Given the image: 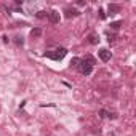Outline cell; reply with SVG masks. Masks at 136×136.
I'll use <instances>...</instances> for the list:
<instances>
[{
  "instance_id": "1",
  "label": "cell",
  "mask_w": 136,
  "mask_h": 136,
  "mask_svg": "<svg viewBox=\"0 0 136 136\" xmlns=\"http://www.w3.org/2000/svg\"><path fill=\"white\" fill-rule=\"evenodd\" d=\"M67 54V50L66 48H56L53 53L50 51V53H45V56H48V58H51V59H54V61H59V59H63V58Z\"/></svg>"
},
{
  "instance_id": "2",
  "label": "cell",
  "mask_w": 136,
  "mask_h": 136,
  "mask_svg": "<svg viewBox=\"0 0 136 136\" xmlns=\"http://www.w3.org/2000/svg\"><path fill=\"white\" fill-rule=\"evenodd\" d=\"M79 69H80V72H82V74L90 75V74H91V70H93V66H91L90 63H87L85 59H80V66H79Z\"/></svg>"
},
{
  "instance_id": "3",
  "label": "cell",
  "mask_w": 136,
  "mask_h": 136,
  "mask_svg": "<svg viewBox=\"0 0 136 136\" xmlns=\"http://www.w3.org/2000/svg\"><path fill=\"white\" fill-rule=\"evenodd\" d=\"M48 18H50V21H51L53 24H58V23H59V19H61L59 13H58L56 10H51V11L48 13Z\"/></svg>"
},
{
  "instance_id": "4",
  "label": "cell",
  "mask_w": 136,
  "mask_h": 136,
  "mask_svg": "<svg viewBox=\"0 0 136 136\" xmlns=\"http://www.w3.org/2000/svg\"><path fill=\"white\" fill-rule=\"evenodd\" d=\"M99 58H101V61L107 63V61L110 59V51H107L106 48H101V50H99Z\"/></svg>"
},
{
  "instance_id": "5",
  "label": "cell",
  "mask_w": 136,
  "mask_h": 136,
  "mask_svg": "<svg viewBox=\"0 0 136 136\" xmlns=\"http://www.w3.org/2000/svg\"><path fill=\"white\" fill-rule=\"evenodd\" d=\"M120 5H117V3H110L109 7H107V11H109V14L112 16V14H115V13H119L120 11Z\"/></svg>"
},
{
  "instance_id": "6",
  "label": "cell",
  "mask_w": 136,
  "mask_h": 136,
  "mask_svg": "<svg viewBox=\"0 0 136 136\" xmlns=\"http://www.w3.org/2000/svg\"><path fill=\"white\" fill-rule=\"evenodd\" d=\"M40 35H42V29L40 27H35V29L31 31V37H34V38L35 37H40Z\"/></svg>"
},
{
  "instance_id": "7",
  "label": "cell",
  "mask_w": 136,
  "mask_h": 136,
  "mask_svg": "<svg viewBox=\"0 0 136 136\" xmlns=\"http://www.w3.org/2000/svg\"><path fill=\"white\" fill-rule=\"evenodd\" d=\"M88 42H90L91 45H96V43H98V42H99V38H98V37H96L94 34H90V35H88Z\"/></svg>"
},
{
  "instance_id": "8",
  "label": "cell",
  "mask_w": 136,
  "mask_h": 136,
  "mask_svg": "<svg viewBox=\"0 0 136 136\" xmlns=\"http://www.w3.org/2000/svg\"><path fill=\"white\" fill-rule=\"evenodd\" d=\"M80 13L77 10H66V18H72V16H79Z\"/></svg>"
},
{
  "instance_id": "9",
  "label": "cell",
  "mask_w": 136,
  "mask_h": 136,
  "mask_svg": "<svg viewBox=\"0 0 136 136\" xmlns=\"http://www.w3.org/2000/svg\"><path fill=\"white\" fill-rule=\"evenodd\" d=\"M122 26V21H115V23H110V29L112 31H119Z\"/></svg>"
},
{
  "instance_id": "10",
  "label": "cell",
  "mask_w": 136,
  "mask_h": 136,
  "mask_svg": "<svg viewBox=\"0 0 136 136\" xmlns=\"http://www.w3.org/2000/svg\"><path fill=\"white\" fill-rule=\"evenodd\" d=\"M70 66L72 67H79L80 66V58H74V59L70 61Z\"/></svg>"
},
{
  "instance_id": "11",
  "label": "cell",
  "mask_w": 136,
  "mask_h": 136,
  "mask_svg": "<svg viewBox=\"0 0 136 136\" xmlns=\"http://www.w3.org/2000/svg\"><path fill=\"white\" fill-rule=\"evenodd\" d=\"M85 61H87V63H90L91 66H94V64H96L94 58H93V56H90V54H88V56H85Z\"/></svg>"
},
{
  "instance_id": "12",
  "label": "cell",
  "mask_w": 136,
  "mask_h": 136,
  "mask_svg": "<svg viewBox=\"0 0 136 136\" xmlns=\"http://www.w3.org/2000/svg\"><path fill=\"white\" fill-rule=\"evenodd\" d=\"M14 43H16L18 47H21V45L24 43V40H23V37H14Z\"/></svg>"
},
{
  "instance_id": "13",
  "label": "cell",
  "mask_w": 136,
  "mask_h": 136,
  "mask_svg": "<svg viewBox=\"0 0 136 136\" xmlns=\"http://www.w3.org/2000/svg\"><path fill=\"white\" fill-rule=\"evenodd\" d=\"M99 117H101V119H104V117H107V112H106L104 109H101V110H99Z\"/></svg>"
},
{
  "instance_id": "14",
  "label": "cell",
  "mask_w": 136,
  "mask_h": 136,
  "mask_svg": "<svg viewBox=\"0 0 136 136\" xmlns=\"http://www.w3.org/2000/svg\"><path fill=\"white\" fill-rule=\"evenodd\" d=\"M47 14H48V13H47ZM47 14H45V11H38V13H37V18H40V19H42V18H45Z\"/></svg>"
},
{
  "instance_id": "15",
  "label": "cell",
  "mask_w": 136,
  "mask_h": 136,
  "mask_svg": "<svg viewBox=\"0 0 136 136\" xmlns=\"http://www.w3.org/2000/svg\"><path fill=\"white\" fill-rule=\"evenodd\" d=\"M99 18H101V19H104V18H106V13H104V10H103V8L99 10Z\"/></svg>"
}]
</instances>
